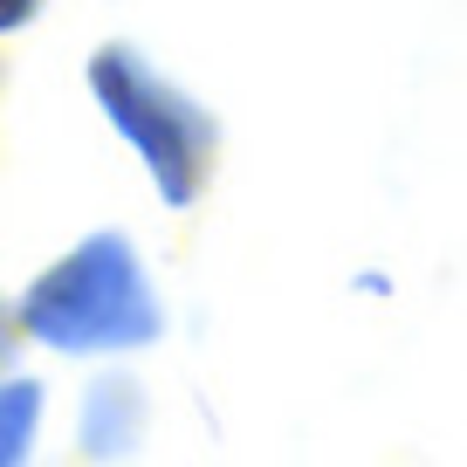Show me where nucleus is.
Wrapping results in <instances>:
<instances>
[{
    "label": "nucleus",
    "mask_w": 467,
    "mask_h": 467,
    "mask_svg": "<svg viewBox=\"0 0 467 467\" xmlns=\"http://www.w3.org/2000/svg\"><path fill=\"white\" fill-rule=\"evenodd\" d=\"M21 330L62 358H103V350H145L159 344L165 309L151 296V275L124 234H89L56 268L28 282Z\"/></svg>",
    "instance_id": "obj_1"
},
{
    "label": "nucleus",
    "mask_w": 467,
    "mask_h": 467,
    "mask_svg": "<svg viewBox=\"0 0 467 467\" xmlns=\"http://www.w3.org/2000/svg\"><path fill=\"white\" fill-rule=\"evenodd\" d=\"M89 89H97L103 117H110L124 145L151 165V186H159L165 206H192L213 179L220 159V124L206 103H192L179 83H165L138 48L103 42L89 56Z\"/></svg>",
    "instance_id": "obj_2"
},
{
    "label": "nucleus",
    "mask_w": 467,
    "mask_h": 467,
    "mask_svg": "<svg viewBox=\"0 0 467 467\" xmlns=\"http://www.w3.org/2000/svg\"><path fill=\"white\" fill-rule=\"evenodd\" d=\"M145 420H151L145 385H138V379H124V371H110V379H97V385H89L76 440H83V453H89V461H131V453H138V440H145Z\"/></svg>",
    "instance_id": "obj_3"
},
{
    "label": "nucleus",
    "mask_w": 467,
    "mask_h": 467,
    "mask_svg": "<svg viewBox=\"0 0 467 467\" xmlns=\"http://www.w3.org/2000/svg\"><path fill=\"white\" fill-rule=\"evenodd\" d=\"M35 426H42V385L35 379H0V467H28Z\"/></svg>",
    "instance_id": "obj_4"
},
{
    "label": "nucleus",
    "mask_w": 467,
    "mask_h": 467,
    "mask_svg": "<svg viewBox=\"0 0 467 467\" xmlns=\"http://www.w3.org/2000/svg\"><path fill=\"white\" fill-rule=\"evenodd\" d=\"M15 337H21V309L0 296V379L15 371Z\"/></svg>",
    "instance_id": "obj_5"
},
{
    "label": "nucleus",
    "mask_w": 467,
    "mask_h": 467,
    "mask_svg": "<svg viewBox=\"0 0 467 467\" xmlns=\"http://www.w3.org/2000/svg\"><path fill=\"white\" fill-rule=\"evenodd\" d=\"M35 15H42V0H0V35H15V28H28Z\"/></svg>",
    "instance_id": "obj_6"
}]
</instances>
